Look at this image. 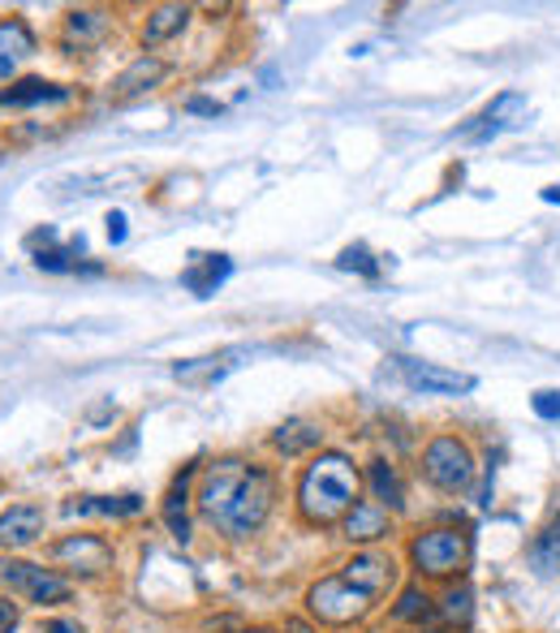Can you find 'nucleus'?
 Here are the masks:
<instances>
[{"label": "nucleus", "mask_w": 560, "mask_h": 633, "mask_svg": "<svg viewBox=\"0 0 560 633\" xmlns=\"http://www.w3.org/2000/svg\"><path fill=\"white\" fill-rule=\"evenodd\" d=\"M22 621V603L13 594H0V633H13Z\"/></svg>", "instance_id": "30"}, {"label": "nucleus", "mask_w": 560, "mask_h": 633, "mask_svg": "<svg viewBox=\"0 0 560 633\" xmlns=\"http://www.w3.org/2000/svg\"><path fill=\"white\" fill-rule=\"evenodd\" d=\"M65 513L70 517H113V521H125V517L143 513V496L125 491V496H74L65 500Z\"/></svg>", "instance_id": "21"}, {"label": "nucleus", "mask_w": 560, "mask_h": 633, "mask_svg": "<svg viewBox=\"0 0 560 633\" xmlns=\"http://www.w3.org/2000/svg\"><path fill=\"white\" fill-rule=\"evenodd\" d=\"M40 633H86V625H82V621H74V616H52Z\"/></svg>", "instance_id": "31"}, {"label": "nucleus", "mask_w": 560, "mask_h": 633, "mask_svg": "<svg viewBox=\"0 0 560 633\" xmlns=\"http://www.w3.org/2000/svg\"><path fill=\"white\" fill-rule=\"evenodd\" d=\"M280 633H320V625H315V621H307V616H284Z\"/></svg>", "instance_id": "34"}, {"label": "nucleus", "mask_w": 560, "mask_h": 633, "mask_svg": "<svg viewBox=\"0 0 560 633\" xmlns=\"http://www.w3.org/2000/svg\"><path fill=\"white\" fill-rule=\"evenodd\" d=\"M168 74H173V65L164 61L160 52H138L117 79L108 82V100H113V104H129V100H138V95L164 86Z\"/></svg>", "instance_id": "11"}, {"label": "nucleus", "mask_w": 560, "mask_h": 633, "mask_svg": "<svg viewBox=\"0 0 560 633\" xmlns=\"http://www.w3.org/2000/svg\"><path fill=\"white\" fill-rule=\"evenodd\" d=\"M302 603H307V616H311L315 625H332V630L359 625V621H366V616L375 612V599L366 591H359L354 582H345L341 573L315 578V582L307 587V594H302Z\"/></svg>", "instance_id": "5"}, {"label": "nucleus", "mask_w": 560, "mask_h": 633, "mask_svg": "<svg viewBox=\"0 0 560 633\" xmlns=\"http://www.w3.org/2000/svg\"><path fill=\"white\" fill-rule=\"evenodd\" d=\"M272 453L284 457V461H298V457H315L323 448V423L315 418H289L272 432Z\"/></svg>", "instance_id": "19"}, {"label": "nucleus", "mask_w": 560, "mask_h": 633, "mask_svg": "<svg viewBox=\"0 0 560 633\" xmlns=\"http://www.w3.org/2000/svg\"><path fill=\"white\" fill-rule=\"evenodd\" d=\"M518 113H526V95H518V91H505V95H496V104H487V108H483L479 117L470 121L462 134H466V138H479V143H487V138H496L500 129H509Z\"/></svg>", "instance_id": "20"}, {"label": "nucleus", "mask_w": 560, "mask_h": 633, "mask_svg": "<svg viewBox=\"0 0 560 633\" xmlns=\"http://www.w3.org/2000/svg\"><path fill=\"white\" fill-rule=\"evenodd\" d=\"M362 491L380 505V509H388V513L397 517L405 509V478H401V466L393 457H384V453H375L366 466H362Z\"/></svg>", "instance_id": "14"}, {"label": "nucleus", "mask_w": 560, "mask_h": 633, "mask_svg": "<svg viewBox=\"0 0 560 633\" xmlns=\"http://www.w3.org/2000/svg\"><path fill=\"white\" fill-rule=\"evenodd\" d=\"M397 535V517L388 513V509H380L375 500H359L350 517L341 521V539L350 543V548H380L384 539H393Z\"/></svg>", "instance_id": "13"}, {"label": "nucleus", "mask_w": 560, "mask_h": 633, "mask_svg": "<svg viewBox=\"0 0 560 633\" xmlns=\"http://www.w3.org/2000/svg\"><path fill=\"white\" fill-rule=\"evenodd\" d=\"M234 633H272V630H263V625H241V630H234Z\"/></svg>", "instance_id": "36"}, {"label": "nucleus", "mask_w": 560, "mask_h": 633, "mask_svg": "<svg viewBox=\"0 0 560 633\" xmlns=\"http://www.w3.org/2000/svg\"><path fill=\"white\" fill-rule=\"evenodd\" d=\"M104 225H108V241H113V246H121L125 234H129V229H125V211H108V220H104Z\"/></svg>", "instance_id": "32"}, {"label": "nucleus", "mask_w": 560, "mask_h": 633, "mask_svg": "<svg viewBox=\"0 0 560 633\" xmlns=\"http://www.w3.org/2000/svg\"><path fill=\"white\" fill-rule=\"evenodd\" d=\"M530 409L543 418V423H560V393L557 388H539L530 396Z\"/></svg>", "instance_id": "28"}, {"label": "nucleus", "mask_w": 560, "mask_h": 633, "mask_svg": "<svg viewBox=\"0 0 560 633\" xmlns=\"http://www.w3.org/2000/svg\"><path fill=\"white\" fill-rule=\"evenodd\" d=\"M113 27H117L113 9H104V4H79L61 22V48L65 52H91V48H100V43L113 35Z\"/></svg>", "instance_id": "10"}, {"label": "nucleus", "mask_w": 560, "mask_h": 633, "mask_svg": "<svg viewBox=\"0 0 560 633\" xmlns=\"http://www.w3.org/2000/svg\"><path fill=\"white\" fill-rule=\"evenodd\" d=\"M336 268L341 272H359V277H380V263H375V255L362 246V241H354V246H345L341 255H336Z\"/></svg>", "instance_id": "27"}, {"label": "nucleus", "mask_w": 560, "mask_h": 633, "mask_svg": "<svg viewBox=\"0 0 560 633\" xmlns=\"http://www.w3.org/2000/svg\"><path fill=\"white\" fill-rule=\"evenodd\" d=\"M543 203H560V186H548V190H543Z\"/></svg>", "instance_id": "35"}, {"label": "nucleus", "mask_w": 560, "mask_h": 633, "mask_svg": "<svg viewBox=\"0 0 560 633\" xmlns=\"http://www.w3.org/2000/svg\"><path fill=\"white\" fill-rule=\"evenodd\" d=\"M48 560L70 573V578H104L113 573V543L104 535H91V530H79V535H61L52 548H48Z\"/></svg>", "instance_id": "7"}, {"label": "nucleus", "mask_w": 560, "mask_h": 633, "mask_svg": "<svg viewBox=\"0 0 560 633\" xmlns=\"http://www.w3.org/2000/svg\"><path fill=\"white\" fill-rule=\"evenodd\" d=\"M397 362V375L418 388V393H436V396H462V393H475V375L466 371H448V366H436V362H423V357H393Z\"/></svg>", "instance_id": "9"}, {"label": "nucleus", "mask_w": 560, "mask_h": 633, "mask_svg": "<svg viewBox=\"0 0 560 633\" xmlns=\"http://www.w3.org/2000/svg\"><path fill=\"white\" fill-rule=\"evenodd\" d=\"M436 616H440V625L448 633L470 630V621H475V587H470L466 578L448 582V587H444V594L436 599Z\"/></svg>", "instance_id": "22"}, {"label": "nucleus", "mask_w": 560, "mask_h": 633, "mask_svg": "<svg viewBox=\"0 0 560 633\" xmlns=\"http://www.w3.org/2000/svg\"><path fill=\"white\" fill-rule=\"evenodd\" d=\"M526 556H530L535 573H543V578L560 569V509H552V513H548V521L535 530V539H530Z\"/></svg>", "instance_id": "25"}, {"label": "nucleus", "mask_w": 560, "mask_h": 633, "mask_svg": "<svg viewBox=\"0 0 560 633\" xmlns=\"http://www.w3.org/2000/svg\"><path fill=\"white\" fill-rule=\"evenodd\" d=\"M341 578L354 582L359 591H366L380 603V599H388L397 591V560L388 552H380V548H362V552H354L341 564Z\"/></svg>", "instance_id": "8"}, {"label": "nucleus", "mask_w": 560, "mask_h": 633, "mask_svg": "<svg viewBox=\"0 0 560 633\" xmlns=\"http://www.w3.org/2000/svg\"><path fill=\"white\" fill-rule=\"evenodd\" d=\"M190 18H195V4H182V0L152 4V9H147V18H143V27H138V43H143V52H156V48L173 43L177 35H186Z\"/></svg>", "instance_id": "15"}, {"label": "nucleus", "mask_w": 560, "mask_h": 633, "mask_svg": "<svg viewBox=\"0 0 560 633\" xmlns=\"http://www.w3.org/2000/svg\"><path fill=\"white\" fill-rule=\"evenodd\" d=\"M277 470L250 457H234V453L207 461L195 482V509L225 543L255 539L277 509Z\"/></svg>", "instance_id": "1"}, {"label": "nucleus", "mask_w": 560, "mask_h": 633, "mask_svg": "<svg viewBox=\"0 0 560 633\" xmlns=\"http://www.w3.org/2000/svg\"><path fill=\"white\" fill-rule=\"evenodd\" d=\"M0 587L35 608H56V603H70L74 599V582L61 573V569H43L35 560H22V556H4L0 560Z\"/></svg>", "instance_id": "6"}, {"label": "nucleus", "mask_w": 560, "mask_h": 633, "mask_svg": "<svg viewBox=\"0 0 560 633\" xmlns=\"http://www.w3.org/2000/svg\"><path fill=\"white\" fill-rule=\"evenodd\" d=\"M229 272H234V263H229L225 255H195L190 268L182 272V284H186L195 298H211V293L229 280Z\"/></svg>", "instance_id": "23"}, {"label": "nucleus", "mask_w": 560, "mask_h": 633, "mask_svg": "<svg viewBox=\"0 0 560 633\" xmlns=\"http://www.w3.org/2000/svg\"><path fill=\"white\" fill-rule=\"evenodd\" d=\"M35 268H40V272H74L70 255H65V250H56V246H48V250H35Z\"/></svg>", "instance_id": "29"}, {"label": "nucleus", "mask_w": 560, "mask_h": 633, "mask_svg": "<svg viewBox=\"0 0 560 633\" xmlns=\"http://www.w3.org/2000/svg\"><path fill=\"white\" fill-rule=\"evenodd\" d=\"M186 113H203V117H216V113H220V100L195 95V100H186Z\"/></svg>", "instance_id": "33"}, {"label": "nucleus", "mask_w": 560, "mask_h": 633, "mask_svg": "<svg viewBox=\"0 0 560 633\" xmlns=\"http://www.w3.org/2000/svg\"><path fill=\"white\" fill-rule=\"evenodd\" d=\"M475 556V539L466 526H423L405 543V564L418 582H457L466 578Z\"/></svg>", "instance_id": "3"}, {"label": "nucleus", "mask_w": 560, "mask_h": 633, "mask_svg": "<svg viewBox=\"0 0 560 633\" xmlns=\"http://www.w3.org/2000/svg\"><path fill=\"white\" fill-rule=\"evenodd\" d=\"M432 616H436V599H432V591H427L423 582L401 587L397 603H393V621H401V625H423V621H432Z\"/></svg>", "instance_id": "26"}, {"label": "nucleus", "mask_w": 560, "mask_h": 633, "mask_svg": "<svg viewBox=\"0 0 560 633\" xmlns=\"http://www.w3.org/2000/svg\"><path fill=\"white\" fill-rule=\"evenodd\" d=\"M43 526H48V513L43 505H9L0 513V548L4 552H27L43 539Z\"/></svg>", "instance_id": "17"}, {"label": "nucleus", "mask_w": 560, "mask_h": 633, "mask_svg": "<svg viewBox=\"0 0 560 633\" xmlns=\"http://www.w3.org/2000/svg\"><path fill=\"white\" fill-rule=\"evenodd\" d=\"M418 475L440 496H466L479 478V457L475 444L457 432H436L418 453Z\"/></svg>", "instance_id": "4"}, {"label": "nucleus", "mask_w": 560, "mask_h": 633, "mask_svg": "<svg viewBox=\"0 0 560 633\" xmlns=\"http://www.w3.org/2000/svg\"><path fill=\"white\" fill-rule=\"evenodd\" d=\"M359 500H362V466L350 453H341V448H320L302 466L298 482H293L298 521L311 526V530L341 526Z\"/></svg>", "instance_id": "2"}, {"label": "nucleus", "mask_w": 560, "mask_h": 633, "mask_svg": "<svg viewBox=\"0 0 560 633\" xmlns=\"http://www.w3.org/2000/svg\"><path fill=\"white\" fill-rule=\"evenodd\" d=\"M199 461H190V466H182L173 482H168V491H164L160 500V517L164 526H168V535L177 539V543H190V505H195V482H199Z\"/></svg>", "instance_id": "12"}, {"label": "nucleus", "mask_w": 560, "mask_h": 633, "mask_svg": "<svg viewBox=\"0 0 560 633\" xmlns=\"http://www.w3.org/2000/svg\"><path fill=\"white\" fill-rule=\"evenodd\" d=\"M79 86L48 79H18L9 86H0V108H43V104H74Z\"/></svg>", "instance_id": "16"}, {"label": "nucleus", "mask_w": 560, "mask_h": 633, "mask_svg": "<svg viewBox=\"0 0 560 633\" xmlns=\"http://www.w3.org/2000/svg\"><path fill=\"white\" fill-rule=\"evenodd\" d=\"M234 357H246V350H225V354H207V357H190V362H177L173 366V375L182 380V384H216V380H225L238 362Z\"/></svg>", "instance_id": "24"}, {"label": "nucleus", "mask_w": 560, "mask_h": 633, "mask_svg": "<svg viewBox=\"0 0 560 633\" xmlns=\"http://www.w3.org/2000/svg\"><path fill=\"white\" fill-rule=\"evenodd\" d=\"M35 48H40V40H35L27 18H18V13L0 18V82L13 79L22 70V61L35 56Z\"/></svg>", "instance_id": "18"}]
</instances>
